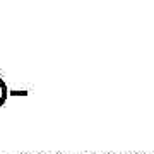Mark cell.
Listing matches in <instances>:
<instances>
[{"label": "cell", "mask_w": 154, "mask_h": 154, "mask_svg": "<svg viewBox=\"0 0 154 154\" xmlns=\"http://www.w3.org/2000/svg\"><path fill=\"white\" fill-rule=\"evenodd\" d=\"M7 94H9V91H7V84L4 79H0V106H4V103L7 101Z\"/></svg>", "instance_id": "6da1fadb"}, {"label": "cell", "mask_w": 154, "mask_h": 154, "mask_svg": "<svg viewBox=\"0 0 154 154\" xmlns=\"http://www.w3.org/2000/svg\"><path fill=\"white\" fill-rule=\"evenodd\" d=\"M39 154H45V152H39Z\"/></svg>", "instance_id": "7a4b0ae2"}, {"label": "cell", "mask_w": 154, "mask_h": 154, "mask_svg": "<svg viewBox=\"0 0 154 154\" xmlns=\"http://www.w3.org/2000/svg\"><path fill=\"white\" fill-rule=\"evenodd\" d=\"M89 154H91V152H89Z\"/></svg>", "instance_id": "3957f363"}]
</instances>
